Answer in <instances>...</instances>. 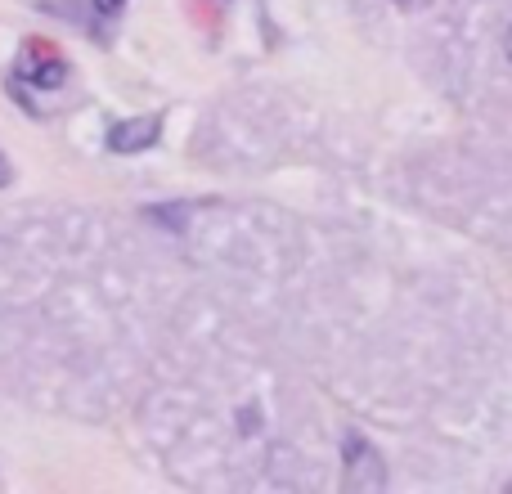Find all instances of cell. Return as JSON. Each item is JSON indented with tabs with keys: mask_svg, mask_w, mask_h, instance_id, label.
<instances>
[{
	"mask_svg": "<svg viewBox=\"0 0 512 494\" xmlns=\"http://www.w3.org/2000/svg\"><path fill=\"white\" fill-rule=\"evenodd\" d=\"M342 459H346V490H382L387 486V468H382L378 450H373L360 432L346 436Z\"/></svg>",
	"mask_w": 512,
	"mask_h": 494,
	"instance_id": "obj_1",
	"label": "cell"
},
{
	"mask_svg": "<svg viewBox=\"0 0 512 494\" xmlns=\"http://www.w3.org/2000/svg\"><path fill=\"white\" fill-rule=\"evenodd\" d=\"M99 14H108V9H122V0H95Z\"/></svg>",
	"mask_w": 512,
	"mask_h": 494,
	"instance_id": "obj_3",
	"label": "cell"
},
{
	"mask_svg": "<svg viewBox=\"0 0 512 494\" xmlns=\"http://www.w3.org/2000/svg\"><path fill=\"white\" fill-rule=\"evenodd\" d=\"M504 50H508V59H512V32H508V45H504Z\"/></svg>",
	"mask_w": 512,
	"mask_h": 494,
	"instance_id": "obj_5",
	"label": "cell"
},
{
	"mask_svg": "<svg viewBox=\"0 0 512 494\" xmlns=\"http://www.w3.org/2000/svg\"><path fill=\"white\" fill-rule=\"evenodd\" d=\"M162 122L158 117H131V122H117L108 131V149L113 153H144L149 144H158Z\"/></svg>",
	"mask_w": 512,
	"mask_h": 494,
	"instance_id": "obj_2",
	"label": "cell"
},
{
	"mask_svg": "<svg viewBox=\"0 0 512 494\" xmlns=\"http://www.w3.org/2000/svg\"><path fill=\"white\" fill-rule=\"evenodd\" d=\"M5 185H9V158L0 153V189H5Z\"/></svg>",
	"mask_w": 512,
	"mask_h": 494,
	"instance_id": "obj_4",
	"label": "cell"
}]
</instances>
